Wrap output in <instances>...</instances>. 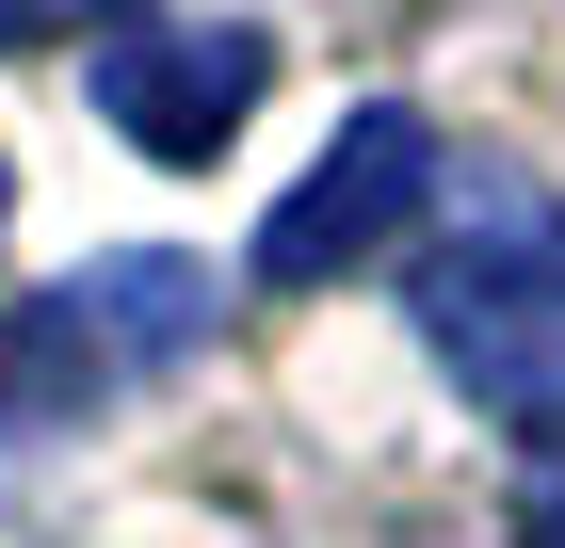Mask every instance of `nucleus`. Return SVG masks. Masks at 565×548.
Returning a JSON list of instances; mask_svg holds the SVG:
<instances>
[{
    "label": "nucleus",
    "mask_w": 565,
    "mask_h": 548,
    "mask_svg": "<svg viewBox=\"0 0 565 548\" xmlns=\"http://www.w3.org/2000/svg\"><path fill=\"white\" fill-rule=\"evenodd\" d=\"M420 194H436V129L404 114V97H372V114H355L340 146L291 178V194H275L259 275H275V291H323V275H355V258H388Z\"/></svg>",
    "instance_id": "nucleus-4"
},
{
    "label": "nucleus",
    "mask_w": 565,
    "mask_h": 548,
    "mask_svg": "<svg viewBox=\"0 0 565 548\" xmlns=\"http://www.w3.org/2000/svg\"><path fill=\"white\" fill-rule=\"evenodd\" d=\"M0 211H17V162H0Z\"/></svg>",
    "instance_id": "nucleus-7"
},
{
    "label": "nucleus",
    "mask_w": 565,
    "mask_h": 548,
    "mask_svg": "<svg viewBox=\"0 0 565 548\" xmlns=\"http://www.w3.org/2000/svg\"><path fill=\"white\" fill-rule=\"evenodd\" d=\"M518 548H565V436L533 452V484H518Z\"/></svg>",
    "instance_id": "nucleus-5"
},
{
    "label": "nucleus",
    "mask_w": 565,
    "mask_h": 548,
    "mask_svg": "<svg viewBox=\"0 0 565 548\" xmlns=\"http://www.w3.org/2000/svg\"><path fill=\"white\" fill-rule=\"evenodd\" d=\"M226 323V275L178 243H130V258H82L65 291H33L0 323V436H49V420H97L114 387L178 372L194 339Z\"/></svg>",
    "instance_id": "nucleus-1"
},
{
    "label": "nucleus",
    "mask_w": 565,
    "mask_h": 548,
    "mask_svg": "<svg viewBox=\"0 0 565 548\" xmlns=\"http://www.w3.org/2000/svg\"><path fill=\"white\" fill-rule=\"evenodd\" d=\"M259 82H275V33H243V17H114L97 33V114L146 162H226Z\"/></svg>",
    "instance_id": "nucleus-3"
},
{
    "label": "nucleus",
    "mask_w": 565,
    "mask_h": 548,
    "mask_svg": "<svg viewBox=\"0 0 565 548\" xmlns=\"http://www.w3.org/2000/svg\"><path fill=\"white\" fill-rule=\"evenodd\" d=\"M420 339L452 355L484 420H533L565 436V226H469V243L420 275Z\"/></svg>",
    "instance_id": "nucleus-2"
},
{
    "label": "nucleus",
    "mask_w": 565,
    "mask_h": 548,
    "mask_svg": "<svg viewBox=\"0 0 565 548\" xmlns=\"http://www.w3.org/2000/svg\"><path fill=\"white\" fill-rule=\"evenodd\" d=\"M49 17H97V0H0V49H17V33H49Z\"/></svg>",
    "instance_id": "nucleus-6"
}]
</instances>
